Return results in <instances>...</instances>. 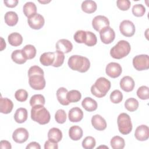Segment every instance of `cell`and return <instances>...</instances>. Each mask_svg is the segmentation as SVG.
I'll use <instances>...</instances> for the list:
<instances>
[{"label":"cell","mask_w":149,"mask_h":149,"mask_svg":"<svg viewBox=\"0 0 149 149\" xmlns=\"http://www.w3.org/2000/svg\"><path fill=\"white\" fill-rule=\"evenodd\" d=\"M44 71L38 66H31L28 70L29 83L34 90H41L45 87V80L44 77Z\"/></svg>","instance_id":"obj_1"},{"label":"cell","mask_w":149,"mask_h":149,"mask_svg":"<svg viewBox=\"0 0 149 149\" xmlns=\"http://www.w3.org/2000/svg\"><path fill=\"white\" fill-rule=\"evenodd\" d=\"M68 64L71 69L81 73L86 72L90 67L89 59L78 55H72L68 59Z\"/></svg>","instance_id":"obj_2"},{"label":"cell","mask_w":149,"mask_h":149,"mask_svg":"<svg viewBox=\"0 0 149 149\" xmlns=\"http://www.w3.org/2000/svg\"><path fill=\"white\" fill-rule=\"evenodd\" d=\"M31 118L33 121L38 123L40 125H45L49 122L51 115L44 105H38L32 107Z\"/></svg>","instance_id":"obj_3"},{"label":"cell","mask_w":149,"mask_h":149,"mask_svg":"<svg viewBox=\"0 0 149 149\" xmlns=\"http://www.w3.org/2000/svg\"><path fill=\"white\" fill-rule=\"evenodd\" d=\"M111 82L104 77H99L91 87V92L93 95L98 98H102L106 95L110 90Z\"/></svg>","instance_id":"obj_4"},{"label":"cell","mask_w":149,"mask_h":149,"mask_svg":"<svg viewBox=\"0 0 149 149\" xmlns=\"http://www.w3.org/2000/svg\"><path fill=\"white\" fill-rule=\"evenodd\" d=\"M130 45L126 40H120L110 50L111 56L115 59H120L126 56L130 52Z\"/></svg>","instance_id":"obj_5"},{"label":"cell","mask_w":149,"mask_h":149,"mask_svg":"<svg viewBox=\"0 0 149 149\" xmlns=\"http://www.w3.org/2000/svg\"><path fill=\"white\" fill-rule=\"evenodd\" d=\"M119 131L122 134H128L132 130V123L129 115L126 113H121L117 119Z\"/></svg>","instance_id":"obj_6"},{"label":"cell","mask_w":149,"mask_h":149,"mask_svg":"<svg viewBox=\"0 0 149 149\" xmlns=\"http://www.w3.org/2000/svg\"><path fill=\"white\" fill-rule=\"evenodd\" d=\"M133 65L139 71L147 70L149 68V56L141 54L135 56L133 59Z\"/></svg>","instance_id":"obj_7"},{"label":"cell","mask_w":149,"mask_h":149,"mask_svg":"<svg viewBox=\"0 0 149 149\" xmlns=\"http://www.w3.org/2000/svg\"><path fill=\"white\" fill-rule=\"evenodd\" d=\"M119 30L122 35L130 37L134 34L136 29L132 22L129 20H124L119 24Z\"/></svg>","instance_id":"obj_8"},{"label":"cell","mask_w":149,"mask_h":149,"mask_svg":"<svg viewBox=\"0 0 149 149\" xmlns=\"http://www.w3.org/2000/svg\"><path fill=\"white\" fill-rule=\"evenodd\" d=\"M100 36L101 40L104 44H109L114 40L115 33L113 29L110 26H107L100 30Z\"/></svg>","instance_id":"obj_9"},{"label":"cell","mask_w":149,"mask_h":149,"mask_svg":"<svg viewBox=\"0 0 149 149\" xmlns=\"http://www.w3.org/2000/svg\"><path fill=\"white\" fill-rule=\"evenodd\" d=\"M27 22L31 29L39 30L44 25L45 20L44 17L41 15L36 13L28 17Z\"/></svg>","instance_id":"obj_10"},{"label":"cell","mask_w":149,"mask_h":149,"mask_svg":"<svg viewBox=\"0 0 149 149\" xmlns=\"http://www.w3.org/2000/svg\"><path fill=\"white\" fill-rule=\"evenodd\" d=\"M122 72V69L121 66L116 62L109 63L105 68L107 74L112 78L118 77L121 74Z\"/></svg>","instance_id":"obj_11"},{"label":"cell","mask_w":149,"mask_h":149,"mask_svg":"<svg viewBox=\"0 0 149 149\" xmlns=\"http://www.w3.org/2000/svg\"><path fill=\"white\" fill-rule=\"evenodd\" d=\"M109 24L108 19L102 15L96 16L92 20V26L94 29L99 32L105 27L109 26Z\"/></svg>","instance_id":"obj_12"},{"label":"cell","mask_w":149,"mask_h":149,"mask_svg":"<svg viewBox=\"0 0 149 149\" xmlns=\"http://www.w3.org/2000/svg\"><path fill=\"white\" fill-rule=\"evenodd\" d=\"M29 138V132L26 129L19 127L16 129L12 134L13 140L17 143H23Z\"/></svg>","instance_id":"obj_13"},{"label":"cell","mask_w":149,"mask_h":149,"mask_svg":"<svg viewBox=\"0 0 149 149\" xmlns=\"http://www.w3.org/2000/svg\"><path fill=\"white\" fill-rule=\"evenodd\" d=\"M134 136L139 141H146L149 137V128L147 125L139 126L134 132Z\"/></svg>","instance_id":"obj_14"},{"label":"cell","mask_w":149,"mask_h":149,"mask_svg":"<svg viewBox=\"0 0 149 149\" xmlns=\"http://www.w3.org/2000/svg\"><path fill=\"white\" fill-rule=\"evenodd\" d=\"M91 124L94 128L99 131H102L107 127V122L104 118L100 115H95L91 118Z\"/></svg>","instance_id":"obj_15"},{"label":"cell","mask_w":149,"mask_h":149,"mask_svg":"<svg viewBox=\"0 0 149 149\" xmlns=\"http://www.w3.org/2000/svg\"><path fill=\"white\" fill-rule=\"evenodd\" d=\"M56 50L64 53H69L73 49L72 43L68 40L61 39L56 43Z\"/></svg>","instance_id":"obj_16"},{"label":"cell","mask_w":149,"mask_h":149,"mask_svg":"<svg viewBox=\"0 0 149 149\" xmlns=\"http://www.w3.org/2000/svg\"><path fill=\"white\" fill-rule=\"evenodd\" d=\"M135 83L133 78L129 76H126L122 78L120 81V88L126 92L132 91L134 87Z\"/></svg>","instance_id":"obj_17"},{"label":"cell","mask_w":149,"mask_h":149,"mask_svg":"<svg viewBox=\"0 0 149 149\" xmlns=\"http://www.w3.org/2000/svg\"><path fill=\"white\" fill-rule=\"evenodd\" d=\"M68 118L72 122H80L83 118V112L80 108L74 107L69 110Z\"/></svg>","instance_id":"obj_18"},{"label":"cell","mask_w":149,"mask_h":149,"mask_svg":"<svg viewBox=\"0 0 149 149\" xmlns=\"http://www.w3.org/2000/svg\"><path fill=\"white\" fill-rule=\"evenodd\" d=\"M13 102L8 98L1 97L0 98V111L4 114L11 112L13 109Z\"/></svg>","instance_id":"obj_19"},{"label":"cell","mask_w":149,"mask_h":149,"mask_svg":"<svg viewBox=\"0 0 149 149\" xmlns=\"http://www.w3.org/2000/svg\"><path fill=\"white\" fill-rule=\"evenodd\" d=\"M81 105L84 109L88 112H93L97 109L98 105L95 100L91 97H86L81 102Z\"/></svg>","instance_id":"obj_20"},{"label":"cell","mask_w":149,"mask_h":149,"mask_svg":"<svg viewBox=\"0 0 149 149\" xmlns=\"http://www.w3.org/2000/svg\"><path fill=\"white\" fill-rule=\"evenodd\" d=\"M55 59V54L51 52H47L43 53L40 58V63L45 66H48L52 65Z\"/></svg>","instance_id":"obj_21"},{"label":"cell","mask_w":149,"mask_h":149,"mask_svg":"<svg viewBox=\"0 0 149 149\" xmlns=\"http://www.w3.org/2000/svg\"><path fill=\"white\" fill-rule=\"evenodd\" d=\"M82 10L87 13H94L97 8V3L95 1L91 0L84 1L81 5Z\"/></svg>","instance_id":"obj_22"},{"label":"cell","mask_w":149,"mask_h":149,"mask_svg":"<svg viewBox=\"0 0 149 149\" xmlns=\"http://www.w3.org/2000/svg\"><path fill=\"white\" fill-rule=\"evenodd\" d=\"M69 136L72 140L74 141H77L80 140L83 136L82 129L77 125L72 126L69 130Z\"/></svg>","instance_id":"obj_23"},{"label":"cell","mask_w":149,"mask_h":149,"mask_svg":"<svg viewBox=\"0 0 149 149\" xmlns=\"http://www.w3.org/2000/svg\"><path fill=\"white\" fill-rule=\"evenodd\" d=\"M68 92V90L65 87H60L56 91L58 101L62 105H68L70 103L67 99Z\"/></svg>","instance_id":"obj_24"},{"label":"cell","mask_w":149,"mask_h":149,"mask_svg":"<svg viewBox=\"0 0 149 149\" xmlns=\"http://www.w3.org/2000/svg\"><path fill=\"white\" fill-rule=\"evenodd\" d=\"M28 113L27 111L24 108H18L14 115L15 120L19 123H24L27 119Z\"/></svg>","instance_id":"obj_25"},{"label":"cell","mask_w":149,"mask_h":149,"mask_svg":"<svg viewBox=\"0 0 149 149\" xmlns=\"http://www.w3.org/2000/svg\"><path fill=\"white\" fill-rule=\"evenodd\" d=\"M8 40L10 45L13 47L20 45L23 42V37L19 33H12L8 36Z\"/></svg>","instance_id":"obj_26"},{"label":"cell","mask_w":149,"mask_h":149,"mask_svg":"<svg viewBox=\"0 0 149 149\" xmlns=\"http://www.w3.org/2000/svg\"><path fill=\"white\" fill-rule=\"evenodd\" d=\"M11 58L13 62L20 65L24 63L27 61V58L24 56L22 49L13 51L11 54Z\"/></svg>","instance_id":"obj_27"},{"label":"cell","mask_w":149,"mask_h":149,"mask_svg":"<svg viewBox=\"0 0 149 149\" xmlns=\"http://www.w3.org/2000/svg\"><path fill=\"white\" fill-rule=\"evenodd\" d=\"M5 23L9 26H15L18 22V16L17 13L13 11L7 12L5 15Z\"/></svg>","instance_id":"obj_28"},{"label":"cell","mask_w":149,"mask_h":149,"mask_svg":"<svg viewBox=\"0 0 149 149\" xmlns=\"http://www.w3.org/2000/svg\"><path fill=\"white\" fill-rule=\"evenodd\" d=\"M48 138L49 140L58 143L62 139V133L58 128L52 127L48 132Z\"/></svg>","instance_id":"obj_29"},{"label":"cell","mask_w":149,"mask_h":149,"mask_svg":"<svg viewBox=\"0 0 149 149\" xmlns=\"http://www.w3.org/2000/svg\"><path fill=\"white\" fill-rule=\"evenodd\" d=\"M23 11L24 15L28 18L30 16L36 13V12H37L36 5L33 2H27L23 5Z\"/></svg>","instance_id":"obj_30"},{"label":"cell","mask_w":149,"mask_h":149,"mask_svg":"<svg viewBox=\"0 0 149 149\" xmlns=\"http://www.w3.org/2000/svg\"><path fill=\"white\" fill-rule=\"evenodd\" d=\"M110 144L113 149H122L125 147V142L122 137L119 136H115L111 139Z\"/></svg>","instance_id":"obj_31"},{"label":"cell","mask_w":149,"mask_h":149,"mask_svg":"<svg viewBox=\"0 0 149 149\" xmlns=\"http://www.w3.org/2000/svg\"><path fill=\"white\" fill-rule=\"evenodd\" d=\"M22 50L27 59H31L36 55V49L34 45L31 44L25 45Z\"/></svg>","instance_id":"obj_32"},{"label":"cell","mask_w":149,"mask_h":149,"mask_svg":"<svg viewBox=\"0 0 149 149\" xmlns=\"http://www.w3.org/2000/svg\"><path fill=\"white\" fill-rule=\"evenodd\" d=\"M139 105L138 101L134 98H129L126 100L125 102V108L130 112H133L137 110Z\"/></svg>","instance_id":"obj_33"},{"label":"cell","mask_w":149,"mask_h":149,"mask_svg":"<svg viewBox=\"0 0 149 149\" xmlns=\"http://www.w3.org/2000/svg\"><path fill=\"white\" fill-rule=\"evenodd\" d=\"M81 98L80 92L76 90H72L68 92L67 99L69 102H77Z\"/></svg>","instance_id":"obj_34"},{"label":"cell","mask_w":149,"mask_h":149,"mask_svg":"<svg viewBox=\"0 0 149 149\" xmlns=\"http://www.w3.org/2000/svg\"><path fill=\"white\" fill-rule=\"evenodd\" d=\"M45 102V98L42 94H35L33 95L30 100V105L32 107L38 105H44Z\"/></svg>","instance_id":"obj_35"},{"label":"cell","mask_w":149,"mask_h":149,"mask_svg":"<svg viewBox=\"0 0 149 149\" xmlns=\"http://www.w3.org/2000/svg\"><path fill=\"white\" fill-rule=\"evenodd\" d=\"M97 38L95 34L91 31H86V37L84 44L88 47H92L95 45L97 44Z\"/></svg>","instance_id":"obj_36"},{"label":"cell","mask_w":149,"mask_h":149,"mask_svg":"<svg viewBox=\"0 0 149 149\" xmlns=\"http://www.w3.org/2000/svg\"><path fill=\"white\" fill-rule=\"evenodd\" d=\"M55 54V59L54 63L52 66L54 67H59L63 63L64 59H65V55L64 54L59 51L56 50L54 52Z\"/></svg>","instance_id":"obj_37"},{"label":"cell","mask_w":149,"mask_h":149,"mask_svg":"<svg viewBox=\"0 0 149 149\" xmlns=\"http://www.w3.org/2000/svg\"><path fill=\"white\" fill-rule=\"evenodd\" d=\"M96 141L92 136H87L82 141V147L84 149H93L95 147Z\"/></svg>","instance_id":"obj_38"},{"label":"cell","mask_w":149,"mask_h":149,"mask_svg":"<svg viewBox=\"0 0 149 149\" xmlns=\"http://www.w3.org/2000/svg\"><path fill=\"white\" fill-rule=\"evenodd\" d=\"M137 95L141 100H148L149 98V88L147 86H142L137 90Z\"/></svg>","instance_id":"obj_39"},{"label":"cell","mask_w":149,"mask_h":149,"mask_svg":"<svg viewBox=\"0 0 149 149\" xmlns=\"http://www.w3.org/2000/svg\"><path fill=\"white\" fill-rule=\"evenodd\" d=\"M110 100L113 104H118L123 100V94L119 90H113L110 94Z\"/></svg>","instance_id":"obj_40"},{"label":"cell","mask_w":149,"mask_h":149,"mask_svg":"<svg viewBox=\"0 0 149 149\" xmlns=\"http://www.w3.org/2000/svg\"><path fill=\"white\" fill-rule=\"evenodd\" d=\"M132 13L136 17H141L146 13V8L142 4H136L132 8Z\"/></svg>","instance_id":"obj_41"},{"label":"cell","mask_w":149,"mask_h":149,"mask_svg":"<svg viewBox=\"0 0 149 149\" xmlns=\"http://www.w3.org/2000/svg\"><path fill=\"white\" fill-rule=\"evenodd\" d=\"M28 93L24 89H19L15 93V97L19 102L26 101L28 98Z\"/></svg>","instance_id":"obj_42"},{"label":"cell","mask_w":149,"mask_h":149,"mask_svg":"<svg viewBox=\"0 0 149 149\" xmlns=\"http://www.w3.org/2000/svg\"><path fill=\"white\" fill-rule=\"evenodd\" d=\"M56 121L60 124L64 123L66 120V113L63 109H58L55 114Z\"/></svg>","instance_id":"obj_43"},{"label":"cell","mask_w":149,"mask_h":149,"mask_svg":"<svg viewBox=\"0 0 149 149\" xmlns=\"http://www.w3.org/2000/svg\"><path fill=\"white\" fill-rule=\"evenodd\" d=\"M86 37V31L78 30L74 34L73 38L77 43H84Z\"/></svg>","instance_id":"obj_44"},{"label":"cell","mask_w":149,"mask_h":149,"mask_svg":"<svg viewBox=\"0 0 149 149\" xmlns=\"http://www.w3.org/2000/svg\"><path fill=\"white\" fill-rule=\"evenodd\" d=\"M118 8L121 10H128L131 5V2L129 0H118L116 1Z\"/></svg>","instance_id":"obj_45"},{"label":"cell","mask_w":149,"mask_h":149,"mask_svg":"<svg viewBox=\"0 0 149 149\" xmlns=\"http://www.w3.org/2000/svg\"><path fill=\"white\" fill-rule=\"evenodd\" d=\"M45 149H57L58 148V143L48 139L44 144Z\"/></svg>","instance_id":"obj_46"},{"label":"cell","mask_w":149,"mask_h":149,"mask_svg":"<svg viewBox=\"0 0 149 149\" xmlns=\"http://www.w3.org/2000/svg\"><path fill=\"white\" fill-rule=\"evenodd\" d=\"M19 1L17 0H9V1H4L3 3L5 6L9 8H14L17 6Z\"/></svg>","instance_id":"obj_47"},{"label":"cell","mask_w":149,"mask_h":149,"mask_svg":"<svg viewBox=\"0 0 149 149\" xmlns=\"http://www.w3.org/2000/svg\"><path fill=\"white\" fill-rule=\"evenodd\" d=\"M0 147L2 149H10L12 148L11 144L6 140H1L0 142Z\"/></svg>","instance_id":"obj_48"},{"label":"cell","mask_w":149,"mask_h":149,"mask_svg":"<svg viewBox=\"0 0 149 149\" xmlns=\"http://www.w3.org/2000/svg\"><path fill=\"white\" fill-rule=\"evenodd\" d=\"M40 149L41 146L39 144V143L36 142V141H33L30 143L27 146H26V149Z\"/></svg>","instance_id":"obj_49"},{"label":"cell","mask_w":149,"mask_h":149,"mask_svg":"<svg viewBox=\"0 0 149 149\" xmlns=\"http://www.w3.org/2000/svg\"><path fill=\"white\" fill-rule=\"evenodd\" d=\"M1 51H2L6 48V42L3 39L2 37H1Z\"/></svg>","instance_id":"obj_50"},{"label":"cell","mask_w":149,"mask_h":149,"mask_svg":"<svg viewBox=\"0 0 149 149\" xmlns=\"http://www.w3.org/2000/svg\"><path fill=\"white\" fill-rule=\"evenodd\" d=\"M39 2H40V3H48V2H50V1H39Z\"/></svg>","instance_id":"obj_51"}]
</instances>
